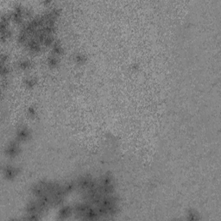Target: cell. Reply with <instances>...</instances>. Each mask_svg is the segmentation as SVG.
<instances>
[{
	"mask_svg": "<svg viewBox=\"0 0 221 221\" xmlns=\"http://www.w3.org/2000/svg\"><path fill=\"white\" fill-rule=\"evenodd\" d=\"M98 185V183L97 182V181H95L91 175H88V174L81 176V178H79L78 181H77V186L84 192L88 190L90 188L97 187Z\"/></svg>",
	"mask_w": 221,
	"mask_h": 221,
	"instance_id": "6da1fadb",
	"label": "cell"
},
{
	"mask_svg": "<svg viewBox=\"0 0 221 221\" xmlns=\"http://www.w3.org/2000/svg\"><path fill=\"white\" fill-rule=\"evenodd\" d=\"M5 153L10 157H16L18 154L20 153V147L19 142L17 140L11 141L6 147Z\"/></svg>",
	"mask_w": 221,
	"mask_h": 221,
	"instance_id": "7a4b0ae2",
	"label": "cell"
},
{
	"mask_svg": "<svg viewBox=\"0 0 221 221\" xmlns=\"http://www.w3.org/2000/svg\"><path fill=\"white\" fill-rule=\"evenodd\" d=\"M17 140L18 142H26L30 140L31 137V131L25 126L20 127L17 131Z\"/></svg>",
	"mask_w": 221,
	"mask_h": 221,
	"instance_id": "3957f363",
	"label": "cell"
},
{
	"mask_svg": "<svg viewBox=\"0 0 221 221\" xmlns=\"http://www.w3.org/2000/svg\"><path fill=\"white\" fill-rule=\"evenodd\" d=\"M4 174L6 179L13 180L17 177V174H19V169L11 165H6L4 169Z\"/></svg>",
	"mask_w": 221,
	"mask_h": 221,
	"instance_id": "277c9868",
	"label": "cell"
},
{
	"mask_svg": "<svg viewBox=\"0 0 221 221\" xmlns=\"http://www.w3.org/2000/svg\"><path fill=\"white\" fill-rule=\"evenodd\" d=\"M26 45L29 48L30 51L33 52V53H38L39 51H41V43H39L38 40L35 37L28 40V42L26 43Z\"/></svg>",
	"mask_w": 221,
	"mask_h": 221,
	"instance_id": "5b68a950",
	"label": "cell"
},
{
	"mask_svg": "<svg viewBox=\"0 0 221 221\" xmlns=\"http://www.w3.org/2000/svg\"><path fill=\"white\" fill-rule=\"evenodd\" d=\"M26 213L27 214H41L40 213V209H39L38 204H37V201H30L29 202V204L27 205L26 206Z\"/></svg>",
	"mask_w": 221,
	"mask_h": 221,
	"instance_id": "8992f818",
	"label": "cell"
},
{
	"mask_svg": "<svg viewBox=\"0 0 221 221\" xmlns=\"http://www.w3.org/2000/svg\"><path fill=\"white\" fill-rule=\"evenodd\" d=\"M73 212V209L71 206H62L59 211V214H58L59 219H68V217H70V215L72 214Z\"/></svg>",
	"mask_w": 221,
	"mask_h": 221,
	"instance_id": "52a82bcc",
	"label": "cell"
},
{
	"mask_svg": "<svg viewBox=\"0 0 221 221\" xmlns=\"http://www.w3.org/2000/svg\"><path fill=\"white\" fill-rule=\"evenodd\" d=\"M99 184L101 185H111V184H114V180L112 175L109 173L103 174L101 178L99 180Z\"/></svg>",
	"mask_w": 221,
	"mask_h": 221,
	"instance_id": "ba28073f",
	"label": "cell"
},
{
	"mask_svg": "<svg viewBox=\"0 0 221 221\" xmlns=\"http://www.w3.org/2000/svg\"><path fill=\"white\" fill-rule=\"evenodd\" d=\"M52 52H53V55L56 56H59L63 54V48L59 41L55 40V43L52 45Z\"/></svg>",
	"mask_w": 221,
	"mask_h": 221,
	"instance_id": "9c48e42d",
	"label": "cell"
},
{
	"mask_svg": "<svg viewBox=\"0 0 221 221\" xmlns=\"http://www.w3.org/2000/svg\"><path fill=\"white\" fill-rule=\"evenodd\" d=\"M48 61V65L52 68H57L58 65H59V60H58V57L56 55H50L47 60Z\"/></svg>",
	"mask_w": 221,
	"mask_h": 221,
	"instance_id": "30bf717a",
	"label": "cell"
},
{
	"mask_svg": "<svg viewBox=\"0 0 221 221\" xmlns=\"http://www.w3.org/2000/svg\"><path fill=\"white\" fill-rule=\"evenodd\" d=\"M23 13L21 12H17L15 10H13V12L10 14V17H11V20L13 22H15L16 23H21L23 21Z\"/></svg>",
	"mask_w": 221,
	"mask_h": 221,
	"instance_id": "8fae6325",
	"label": "cell"
},
{
	"mask_svg": "<svg viewBox=\"0 0 221 221\" xmlns=\"http://www.w3.org/2000/svg\"><path fill=\"white\" fill-rule=\"evenodd\" d=\"M73 59H74V61H75L77 64H81H81L85 63L86 60H87L86 56H85V55H83V54H81V53L76 54V55H74Z\"/></svg>",
	"mask_w": 221,
	"mask_h": 221,
	"instance_id": "7c38bea8",
	"label": "cell"
},
{
	"mask_svg": "<svg viewBox=\"0 0 221 221\" xmlns=\"http://www.w3.org/2000/svg\"><path fill=\"white\" fill-rule=\"evenodd\" d=\"M31 66H32V64L28 60H21L18 62V67L22 70H28L31 68Z\"/></svg>",
	"mask_w": 221,
	"mask_h": 221,
	"instance_id": "4fadbf2b",
	"label": "cell"
},
{
	"mask_svg": "<svg viewBox=\"0 0 221 221\" xmlns=\"http://www.w3.org/2000/svg\"><path fill=\"white\" fill-rule=\"evenodd\" d=\"M199 219H200L199 213H197L195 210L190 209L187 212V219H189V220H197Z\"/></svg>",
	"mask_w": 221,
	"mask_h": 221,
	"instance_id": "5bb4252c",
	"label": "cell"
},
{
	"mask_svg": "<svg viewBox=\"0 0 221 221\" xmlns=\"http://www.w3.org/2000/svg\"><path fill=\"white\" fill-rule=\"evenodd\" d=\"M55 42V37L52 35H47L46 37L44 39V42H43V44L47 47H49V46H52Z\"/></svg>",
	"mask_w": 221,
	"mask_h": 221,
	"instance_id": "9a60e30c",
	"label": "cell"
},
{
	"mask_svg": "<svg viewBox=\"0 0 221 221\" xmlns=\"http://www.w3.org/2000/svg\"><path fill=\"white\" fill-rule=\"evenodd\" d=\"M24 84L27 88L32 89V88H34L35 85H36V80H35L34 78H28L24 81Z\"/></svg>",
	"mask_w": 221,
	"mask_h": 221,
	"instance_id": "2e32d148",
	"label": "cell"
},
{
	"mask_svg": "<svg viewBox=\"0 0 221 221\" xmlns=\"http://www.w3.org/2000/svg\"><path fill=\"white\" fill-rule=\"evenodd\" d=\"M62 187H63L64 191L66 192V194H69V193H71V192H73L74 190V188L76 187V185H75L73 182H68L67 183V184L63 185Z\"/></svg>",
	"mask_w": 221,
	"mask_h": 221,
	"instance_id": "e0dca14e",
	"label": "cell"
},
{
	"mask_svg": "<svg viewBox=\"0 0 221 221\" xmlns=\"http://www.w3.org/2000/svg\"><path fill=\"white\" fill-rule=\"evenodd\" d=\"M11 35H12V33H11V30L10 29L3 30V31H1V40L3 42H5L11 36Z\"/></svg>",
	"mask_w": 221,
	"mask_h": 221,
	"instance_id": "ac0fdd59",
	"label": "cell"
},
{
	"mask_svg": "<svg viewBox=\"0 0 221 221\" xmlns=\"http://www.w3.org/2000/svg\"><path fill=\"white\" fill-rule=\"evenodd\" d=\"M0 71H1L2 76H6V75H8L9 73H10V68H9L7 65L1 64V69H0Z\"/></svg>",
	"mask_w": 221,
	"mask_h": 221,
	"instance_id": "d6986e66",
	"label": "cell"
},
{
	"mask_svg": "<svg viewBox=\"0 0 221 221\" xmlns=\"http://www.w3.org/2000/svg\"><path fill=\"white\" fill-rule=\"evenodd\" d=\"M28 115L30 116V118H32V119L36 118V116H37V111H36V109H35L34 106L29 107V109H28Z\"/></svg>",
	"mask_w": 221,
	"mask_h": 221,
	"instance_id": "ffe728a7",
	"label": "cell"
},
{
	"mask_svg": "<svg viewBox=\"0 0 221 221\" xmlns=\"http://www.w3.org/2000/svg\"><path fill=\"white\" fill-rule=\"evenodd\" d=\"M7 61V55H1V64H4Z\"/></svg>",
	"mask_w": 221,
	"mask_h": 221,
	"instance_id": "44dd1931",
	"label": "cell"
},
{
	"mask_svg": "<svg viewBox=\"0 0 221 221\" xmlns=\"http://www.w3.org/2000/svg\"><path fill=\"white\" fill-rule=\"evenodd\" d=\"M132 68H133L134 70H137V69L139 68V66H138L137 64H133V65H132Z\"/></svg>",
	"mask_w": 221,
	"mask_h": 221,
	"instance_id": "7402d4cb",
	"label": "cell"
}]
</instances>
